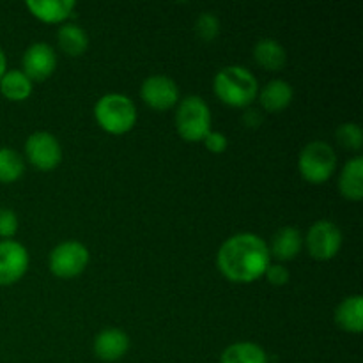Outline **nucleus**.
<instances>
[{"label": "nucleus", "mask_w": 363, "mask_h": 363, "mask_svg": "<svg viewBox=\"0 0 363 363\" xmlns=\"http://www.w3.org/2000/svg\"><path fill=\"white\" fill-rule=\"evenodd\" d=\"M268 245L257 234L240 233L223 241L216 255L218 269L233 282L247 284L261 279L269 266Z\"/></svg>", "instance_id": "1"}, {"label": "nucleus", "mask_w": 363, "mask_h": 363, "mask_svg": "<svg viewBox=\"0 0 363 363\" xmlns=\"http://www.w3.org/2000/svg\"><path fill=\"white\" fill-rule=\"evenodd\" d=\"M213 89L220 101L238 108L248 106L259 94L257 78L243 66H227L220 69L213 82Z\"/></svg>", "instance_id": "2"}, {"label": "nucleus", "mask_w": 363, "mask_h": 363, "mask_svg": "<svg viewBox=\"0 0 363 363\" xmlns=\"http://www.w3.org/2000/svg\"><path fill=\"white\" fill-rule=\"evenodd\" d=\"M94 117L105 131L123 135L128 133L137 123V106L128 96L110 92L96 101Z\"/></svg>", "instance_id": "3"}, {"label": "nucleus", "mask_w": 363, "mask_h": 363, "mask_svg": "<svg viewBox=\"0 0 363 363\" xmlns=\"http://www.w3.org/2000/svg\"><path fill=\"white\" fill-rule=\"evenodd\" d=\"M177 133L188 142H202L211 131V110L201 96L181 99L176 112Z\"/></svg>", "instance_id": "4"}, {"label": "nucleus", "mask_w": 363, "mask_h": 363, "mask_svg": "<svg viewBox=\"0 0 363 363\" xmlns=\"http://www.w3.org/2000/svg\"><path fill=\"white\" fill-rule=\"evenodd\" d=\"M337 167L335 149L323 140H314L300 152L298 169L301 177L312 184H321L333 176Z\"/></svg>", "instance_id": "5"}, {"label": "nucleus", "mask_w": 363, "mask_h": 363, "mask_svg": "<svg viewBox=\"0 0 363 363\" xmlns=\"http://www.w3.org/2000/svg\"><path fill=\"white\" fill-rule=\"evenodd\" d=\"M48 264L53 275L60 279H73L87 268L89 250L80 241H62L50 252Z\"/></svg>", "instance_id": "6"}, {"label": "nucleus", "mask_w": 363, "mask_h": 363, "mask_svg": "<svg viewBox=\"0 0 363 363\" xmlns=\"http://www.w3.org/2000/svg\"><path fill=\"white\" fill-rule=\"evenodd\" d=\"M342 247V233L330 220H318L307 233V250L315 261H330Z\"/></svg>", "instance_id": "7"}, {"label": "nucleus", "mask_w": 363, "mask_h": 363, "mask_svg": "<svg viewBox=\"0 0 363 363\" xmlns=\"http://www.w3.org/2000/svg\"><path fill=\"white\" fill-rule=\"evenodd\" d=\"M25 156L39 170H53L62 160V147L48 131H35L25 142Z\"/></svg>", "instance_id": "8"}, {"label": "nucleus", "mask_w": 363, "mask_h": 363, "mask_svg": "<svg viewBox=\"0 0 363 363\" xmlns=\"http://www.w3.org/2000/svg\"><path fill=\"white\" fill-rule=\"evenodd\" d=\"M28 252L14 240L0 241V286H13L27 273Z\"/></svg>", "instance_id": "9"}, {"label": "nucleus", "mask_w": 363, "mask_h": 363, "mask_svg": "<svg viewBox=\"0 0 363 363\" xmlns=\"http://www.w3.org/2000/svg\"><path fill=\"white\" fill-rule=\"evenodd\" d=\"M140 96L147 106L155 110H169L179 101V87L165 74H152L142 82Z\"/></svg>", "instance_id": "10"}, {"label": "nucleus", "mask_w": 363, "mask_h": 363, "mask_svg": "<svg viewBox=\"0 0 363 363\" xmlns=\"http://www.w3.org/2000/svg\"><path fill=\"white\" fill-rule=\"evenodd\" d=\"M23 73L30 80H46L57 67V55L48 43H32L21 57Z\"/></svg>", "instance_id": "11"}, {"label": "nucleus", "mask_w": 363, "mask_h": 363, "mask_svg": "<svg viewBox=\"0 0 363 363\" xmlns=\"http://www.w3.org/2000/svg\"><path fill=\"white\" fill-rule=\"evenodd\" d=\"M130 350V337L119 328H106L94 339V353L103 362H117Z\"/></svg>", "instance_id": "12"}, {"label": "nucleus", "mask_w": 363, "mask_h": 363, "mask_svg": "<svg viewBox=\"0 0 363 363\" xmlns=\"http://www.w3.org/2000/svg\"><path fill=\"white\" fill-rule=\"evenodd\" d=\"M303 248V236L296 227H282L279 233H275L272 240V247H268L269 255H273L279 261H293L300 255Z\"/></svg>", "instance_id": "13"}, {"label": "nucleus", "mask_w": 363, "mask_h": 363, "mask_svg": "<svg viewBox=\"0 0 363 363\" xmlns=\"http://www.w3.org/2000/svg\"><path fill=\"white\" fill-rule=\"evenodd\" d=\"M335 321L344 332L362 333L363 330V298L360 294L344 298L335 311Z\"/></svg>", "instance_id": "14"}, {"label": "nucleus", "mask_w": 363, "mask_h": 363, "mask_svg": "<svg viewBox=\"0 0 363 363\" xmlns=\"http://www.w3.org/2000/svg\"><path fill=\"white\" fill-rule=\"evenodd\" d=\"M28 11L46 23H60L74 9L73 0H28Z\"/></svg>", "instance_id": "15"}, {"label": "nucleus", "mask_w": 363, "mask_h": 363, "mask_svg": "<svg viewBox=\"0 0 363 363\" xmlns=\"http://www.w3.org/2000/svg\"><path fill=\"white\" fill-rule=\"evenodd\" d=\"M363 158L357 156V158L350 160V162L344 165L342 172L339 177V190L347 201H362L363 197Z\"/></svg>", "instance_id": "16"}, {"label": "nucleus", "mask_w": 363, "mask_h": 363, "mask_svg": "<svg viewBox=\"0 0 363 363\" xmlns=\"http://www.w3.org/2000/svg\"><path fill=\"white\" fill-rule=\"evenodd\" d=\"M259 101L266 112H280L293 101V87L286 80H272L259 92Z\"/></svg>", "instance_id": "17"}, {"label": "nucleus", "mask_w": 363, "mask_h": 363, "mask_svg": "<svg viewBox=\"0 0 363 363\" xmlns=\"http://www.w3.org/2000/svg\"><path fill=\"white\" fill-rule=\"evenodd\" d=\"M254 59L261 67L269 71L282 69L286 64V50L277 39H259L254 46Z\"/></svg>", "instance_id": "18"}, {"label": "nucleus", "mask_w": 363, "mask_h": 363, "mask_svg": "<svg viewBox=\"0 0 363 363\" xmlns=\"http://www.w3.org/2000/svg\"><path fill=\"white\" fill-rule=\"evenodd\" d=\"M0 92L9 101H25L32 94V80L21 69H7L0 78Z\"/></svg>", "instance_id": "19"}, {"label": "nucleus", "mask_w": 363, "mask_h": 363, "mask_svg": "<svg viewBox=\"0 0 363 363\" xmlns=\"http://www.w3.org/2000/svg\"><path fill=\"white\" fill-rule=\"evenodd\" d=\"M57 41L60 50L69 57L82 55L89 46L87 32L77 23H64L57 32Z\"/></svg>", "instance_id": "20"}, {"label": "nucleus", "mask_w": 363, "mask_h": 363, "mask_svg": "<svg viewBox=\"0 0 363 363\" xmlns=\"http://www.w3.org/2000/svg\"><path fill=\"white\" fill-rule=\"evenodd\" d=\"M220 363H269L268 354L254 342H236L222 353Z\"/></svg>", "instance_id": "21"}, {"label": "nucleus", "mask_w": 363, "mask_h": 363, "mask_svg": "<svg viewBox=\"0 0 363 363\" xmlns=\"http://www.w3.org/2000/svg\"><path fill=\"white\" fill-rule=\"evenodd\" d=\"M25 172L23 158L18 151L0 147V183H14Z\"/></svg>", "instance_id": "22"}, {"label": "nucleus", "mask_w": 363, "mask_h": 363, "mask_svg": "<svg viewBox=\"0 0 363 363\" xmlns=\"http://www.w3.org/2000/svg\"><path fill=\"white\" fill-rule=\"evenodd\" d=\"M335 137L339 140V144L344 149H350V151H358L363 145V133L360 124L357 123H344L337 128Z\"/></svg>", "instance_id": "23"}, {"label": "nucleus", "mask_w": 363, "mask_h": 363, "mask_svg": "<svg viewBox=\"0 0 363 363\" xmlns=\"http://www.w3.org/2000/svg\"><path fill=\"white\" fill-rule=\"evenodd\" d=\"M195 32L202 41L209 43L216 39L220 34V20L216 14L213 13H201V16L195 21Z\"/></svg>", "instance_id": "24"}, {"label": "nucleus", "mask_w": 363, "mask_h": 363, "mask_svg": "<svg viewBox=\"0 0 363 363\" xmlns=\"http://www.w3.org/2000/svg\"><path fill=\"white\" fill-rule=\"evenodd\" d=\"M18 230V216L13 209L0 208V238L13 240Z\"/></svg>", "instance_id": "25"}, {"label": "nucleus", "mask_w": 363, "mask_h": 363, "mask_svg": "<svg viewBox=\"0 0 363 363\" xmlns=\"http://www.w3.org/2000/svg\"><path fill=\"white\" fill-rule=\"evenodd\" d=\"M264 275H266V280L275 287L286 286V284L289 282V277H291L286 266L282 264H269Z\"/></svg>", "instance_id": "26"}, {"label": "nucleus", "mask_w": 363, "mask_h": 363, "mask_svg": "<svg viewBox=\"0 0 363 363\" xmlns=\"http://www.w3.org/2000/svg\"><path fill=\"white\" fill-rule=\"evenodd\" d=\"M204 145L208 151L215 152V155H220V152H223L227 149V137L223 133H220V131H209L208 135H206L204 140Z\"/></svg>", "instance_id": "27"}, {"label": "nucleus", "mask_w": 363, "mask_h": 363, "mask_svg": "<svg viewBox=\"0 0 363 363\" xmlns=\"http://www.w3.org/2000/svg\"><path fill=\"white\" fill-rule=\"evenodd\" d=\"M262 113L259 112L257 108H248L247 112L243 113V123L247 128H259L262 123Z\"/></svg>", "instance_id": "28"}, {"label": "nucleus", "mask_w": 363, "mask_h": 363, "mask_svg": "<svg viewBox=\"0 0 363 363\" xmlns=\"http://www.w3.org/2000/svg\"><path fill=\"white\" fill-rule=\"evenodd\" d=\"M7 71V59H6V53H4V50L0 48V78H2V74Z\"/></svg>", "instance_id": "29"}]
</instances>
